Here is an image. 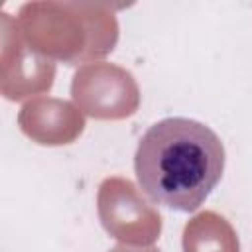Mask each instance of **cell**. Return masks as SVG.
Segmentation results:
<instances>
[{
    "instance_id": "cell-1",
    "label": "cell",
    "mask_w": 252,
    "mask_h": 252,
    "mask_svg": "<svg viewBox=\"0 0 252 252\" xmlns=\"http://www.w3.org/2000/svg\"><path fill=\"white\" fill-rule=\"evenodd\" d=\"M134 167L140 187L154 203L191 213L220 181L224 146L197 120L163 118L140 138Z\"/></svg>"
},
{
    "instance_id": "cell-4",
    "label": "cell",
    "mask_w": 252,
    "mask_h": 252,
    "mask_svg": "<svg viewBox=\"0 0 252 252\" xmlns=\"http://www.w3.org/2000/svg\"><path fill=\"white\" fill-rule=\"evenodd\" d=\"M96 209L104 230L124 244L148 246L161 232L159 213L140 195L130 179H104L98 187Z\"/></svg>"
},
{
    "instance_id": "cell-3",
    "label": "cell",
    "mask_w": 252,
    "mask_h": 252,
    "mask_svg": "<svg viewBox=\"0 0 252 252\" xmlns=\"http://www.w3.org/2000/svg\"><path fill=\"white\" fill-rule=\"evenodd\" d=\"M75 106L98 120H122L140 106V89L130 71L114 63H87L71 83Z\"/></svg>"
},
{
    "instance_id": "cell-5",
    "label": "cell",
    "mask_w": 252,
    "mask_h": 252,
    "mask_svg": "<svg viewBox=\"0 0 252 252\" xmlns=\"http://www.w3.org/2000/svg\"><path fill=\"white\" fill-rule=\"evenodd\" d=\"M55 63L32 51L16 30V22L2 14L0 91L8 100H22L51 89Z\"/></svg>"
},
{
    "instance_id": "cell-8",
    "label": "cell",
    "mask_w": 252,
    "mask_h": 252,
    "mask_svg": "<svg viewBox=\"0 0 252 252\" xmlns=\"http://www.w3.org/2000/svg\"><path fill=\"white\" fill-rule=\"evenodd\" d=\"M110 252H159L158 248H128L126 244H120L116 248H112Z\"/></svg>"
},
{
    "instance_id": "cell-7",
    "label": "cell",
    "mask_w": 252,
    "mask_h": 252,
    "mask_svg": "<svg viewBox=\"0 0 252 252\" xmlns=\"http://www.w3.org/2000/svg\"><path fill=\"white\" fill-rule=\"evenodd\" d=\"M183 252H240V242L222 215L203 211L183 228Z\"/></svg>"
},
{
    "instance_id": "cell-6",
    "label": "cell",
    "mask_w": 252,
    "mask_h": 252,
    "mask_svg": "<svg viewBox=\"0 0 252 252\" xmlns=\"http://www.w3.org/2000/svg\"><path fill=\"white\" fill-rule=\"evenodd\" d=\"M18 124L32 142L41 146L71 144L85 130L83 112L75 104L49 96L28 100L18 114Z\"/></svg>"
},
{
    "instance_id": "cell-2",
    "label": "cell",
    "mask_w": 252,
    "mask_h": 252,
    "mask_svg": "<svg viewBox=\"0 0 252 252\" xmlns=\"http://www.w3.org/2000/svg\"><path fill=\"white\" fill-rule=\"evenodd\" d=\"M14 22L32 51L67 65L100 59L118 41L114 8L102 2H28Z\"/></svg>"
}]
</instances>
